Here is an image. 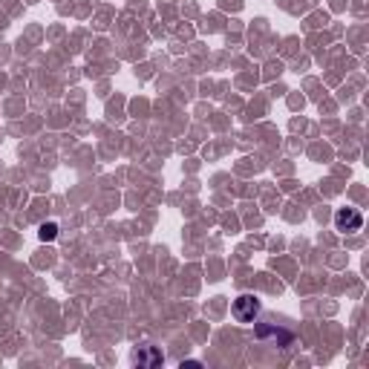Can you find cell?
Segmentation results:
<instances>
[{
  "label": "cell",
  "mask_w": 369,
  "mask_h": 369,
  "mask_svg": "<svg viewBox=\"0 0 369 369\" xmlns=\"http://www.w3.org/2000/svg\"><path fill=\"white\" fill-rule=\"evenodd\" d=\"M136 363H142V366H156V363H162V355L156 352L153 347H145V352H136Z\"/></svg>",
  "instance_id": "277c9868"
},
{
  "label": "cell",
  "mask_w": 369,
  "mask_h": 369,
  "mask_svg": "<svg viewBox=\"0 0 369 369\" xmlns=\"http://www.w3.org/2000/svg\"><path fill=\"white\" fill-rule=\"evenodd\" d=\"M335 228L340 234H355L363 228V214L355 208H337V214H335Z\"/></svg>",
  "instance_id": "7a4b0ae2"
},
{
  "label": "cell",
  "mask_w": 369,
  "mask_h": 369,
  "mask_svg": "<svg viewBox=\"0 0 369 369\" xmlns=\"http://www.w3.org/2000/svg\"><path fill=\"white\" fill-rule=\"evenodd\" d=\"M257 337H262V340H269V337H280V344H292V332H283L280 326H266V323H260L257 326Z\"/></svg>",
  "instance_id": "3957f363"
},
{
  "label": "cell",
  "mask_w": 369,
  "mask_h": 369,
  "mask_svg": "<svg viewBox=\"0 0 369 369\" xmlns=\"http://www.w3.org/2000/svg\"><path fill=\"white\" fill-rule=\"evenodd\" d=\"M38 234H41V240H43V243H52V240L58 236V225H55V222H43Z\"/></svg>",
  "instance_id": "5b68a950"
},
{
  "label": "cell",
  "mask_w": 369,
  "mask_h": 369,
  "mask_svg": "<svg viewBox=\"0 0 369 369\" xmlns=\"http://www.w3.org/2000/svg\"><path fill=\"white\" fill-rule=\"evenodd\" d=\"M231 311H234V318L240 321V323H254V321L260 318L262 306H260V300H257L254 295H240V297L234 300Z\"/></svg>",
  "instance_id": "6da1fadb"
}]
</instances>
